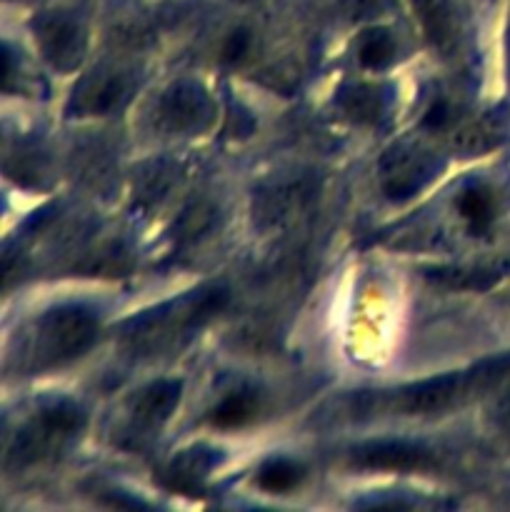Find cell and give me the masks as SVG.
Listing matches in <instances>:
<instances>
[{
  "label": "cell",
  "mask_w": 510,
  "mask_h": 512,
  "mask_svg": "<svg viewBox=\"0 0 510 512\" xmlns=\"http://www.w3.org/2000/svg\"><path fill=\"white\" fill-rule=\"evenodd\" d=\"M505 48H508V73H510V18H508V38H505Z\"/></svg>",
  "instance_id": "obj_27"
},
{
  "label": "cell",
  "mask_w": 510,
  "mask_h": 512,
  "mask_svg": "<svg viewBox=\"0 0 510 512\" xmlns=\"http://www.w3.org/2000/svg\"><path fill=\"white\" fill-rule=\"evenodd\" d=\"M313 195L315 183L310 178H305V175H300V178L273 180V183L255 190V223H258L260 228H273V225L285 223V220L293 218L295 213H300V210L313 200Z\"/></svg>",
  "instance_id": "obj_12"
},
{
  "label": "cell",
  "mask_w": 510,
  "mask_h": 512,
  "mask_svg": "<svg viewBox=\"0 0 510 512\" xmlns=\"http://www.w3.org/2000/svg\"><path fill=\"white\" fill-rule=\"evenodd\" d=\"M255 480L265 493L285 495L298 488V483L303 480V465L290 458H270L260 465Z\"/></svg>",
  "instance_id": "obj_22"
},
{
  "label": "cell",
  "mask_w": 510,
  "mask_h": 512,
  "mask_svg": "<svg viewBox=\"0 0 510 512\" xmlns=\"http://www.w3.org/2000/svg\"><path fill=\"white\" fill-rule=\"evenodd\" d=\"M348 465L388 473H428L438 468V458L430 448L410 440H368L348 450Z\"/></svg>",
  "instance_id": "obj_10"
},
{
  "label": "cell",
  "mask_w": 510,
  "mask_h": 512,
  "mask_svg": "<svg viewBox=\"0 0 510 512\" xmlns=\"http://www.w3.org/2000/svg\"><path fill=\"white\" fill-rule=\"evenodd\" d=\"M158 125L173 135H200L213 125L215 100L195 80H178L158 100Z\"/></svg>",
  "instance_id": "obj_9"
},
{
  "label": "cell",
  "mask_w": 510,
  "mask_h": 512,
  "mask_svg": "<svg viewBox=\"0 0 510 512\" xmlns=\"http://www.w3.org/2000/svg\"><path fill=\"white\" fill-rule=\"evenodd\" d=\"M88 423L83 405L65 395L40 398L5 433V463L10 468H33L60 458Z\"/></svg>",
  "instance_id": "obj_4"
},
{
  "label": "cell",
  "mask_w": 510,
  "mask_h": 512,
  "mask_svg": "<svg viewBox=\"0 0 510 512\" xmlns=\"http://www.w3.org/2000/svg\"><path fill=\"white\" fill-rule=\"evenodd\" d=\"M250 43H253V35H250V30L248 28H235L233 33L225 38L223 53H220V58H223L225 63H240V60L248 55Z\"/></svg>",
  "instance_id": "obj_24"
},
{
  "label": "cell",
  "mask_w": 510,
  "mask_h": 512,
  "mask_svg": "<svg viewBox=\"0 0 510 512\" xmlns=\"http://www.w3.org/2000/svg\"><path fill=\"white\" fill-rule=\"evenodd\" d=\"M510 263H480V265H438L425 270V278L443 288L453 290H488L505 278Z\"/></svg>",
  "instance_id": "obj_15"
},
{
  "label": "cell",
  "mask_w": 510,
  "mask_h": 512,
  "mask_svg": "<svg viewBox=\"0 0 510 512\" xmlns=\"http://www.w3.org/2000/svg\"><path fill=\"white\" fill-rule=\"evenodd\" d=\"M228 300L230 290L223 283H205L143 310L118 328L120 353L138 363L180 353L215 315L223 313Z\"/></svg>",
  "instance_id": "obj_2"
},
{
  "label": "cell",
  "mask_w": 510,
  "mask_h": 512,
  "mask_svg": "<svg viewBox=\"0 0 510 512\" xmlns=\"http://www.w3.org/2000/svg\"><path fill=\"white\" fill-rule=\"evenodd\" d=\"M458 210L465 218V223H468L470 233L473 235L488 233L495 215H498V205H495L493 190L483 183L465 185V188L460 190Z\"/></svg>",
  "instance_id": "obj_18"
},
{
  "label": "cell",
  "mask_w": 510,
  "mask_h": 512,
  "mask_svg": "<svg viewBox=\"0 0 510 512\" xmlns=\"http://www.w3.org/2000/svg\"><path fill=\"white\" fill-rule=\"evenodd\" d=\"M335 103L343 110V115H348L355 123L375 125L385 113H388L390 105V93L383 85L373 83H353L343 85L335 95Z\"/></svg>",
  "instance_id": "obj_16"
},
{
  "label": "cell",
  "mask_w": 510,
  "mask_h": 512,
  "mask_svg": "<svg viewBox=\"0 0 510 512\" xmlns=\"http://www.w3.org/2000/svg\"><path fill=\"white\" fill-rule=\"evenodd\" d=\"M180 398H183V383L170 378L155 380L138 390L125 405L120 423L115 425V445L128 453H140L148 448L165 428V423L173 418Z\"/></svg>",
  "instance_id": "obj_5"
},
{
  "label": "cell",
  "mask_w": 510,
  "mask_h": 512,
  "mask_svg": "<svg viewBox=\"0 0 510 512\" xmlns=\"http://www.w3.org/2000/svg\"><path fill=\"white\" fill-rule=\"evenodd\" d=\"M460 120L458 108H455L453 100L448 95H438V98L430 103V108L423 115V128L433 130V133H448L455 123Z\"/></svg>",
  "instance_id": "obj_23"
},
{
  "label": "cell",
  "mask_w": 510,
  "mask_h": 512,
  "mask_svg": "<svg viewBox=\"0 0 510 512\" xmlns=\"http://www.w3.org/2000/svg\"><path fill=\"white\" fill-rule=\"evenodd\" d=\"M33 35L43 58L58 73H73L88 50V30L78 15L68 10H48L33 20Z\"/></svg>",
  "instance_id": "obj_8"
},
{
  "label": "cell",
  "mask_w": 510,
  "mask_h": 512,
  "mask_svg": "<svg viewBox=\"0 0 510 512\" xmlns=\"http://www.w3.org/2000/svg\"><path fill=\"white\" fill-rule=\"evenodd\" d=\"M138 88V78L118 65H103L78 80L68 100L70 115H110L123 110Z\"/></svg>",
  "instance_id": "obj_7"
},
{
  "label": "cell",
  "mask_w": 510,
  "mask_h": 512,
  "mask_svg": "<svg viewBox=\"0 0 510 512\" xmlns=\"http://www.w3.org/2000/svg\"><path fill=\"white\" fill-rule=\"evenodd\" d=\"M395 53H398V45H395V38L390 35V30L368 28L360 33L358 60L363 63V68H370V70L388 68V65L395 60Z\"/></svg>",
  "instance_id": "obj_21"
},
{
  "label": "cell",
  "mask_w": 510,
  "mask_h": 512,
  "mask_svg": "<svg viewBox=\"0 0 510 512\" xmlns=\"http://www.w3.org/2000/svg\"><path fill=\"white\" fill-rule=\"evenodd\" d=\"M100 318L83 303H65L25 320L13 333L5 370L13 375H43L83 358L95 345Z\"/></svg>",
  "instance_id": "obj_3"
},
{
  "label": "cell",
  "mask_w": 510,
  "mask_h": 512,
  "mask_svg": "<svg viewBox=\"0 0 510 512\" xmlns=\"http://www.w3.org/2000/svg\"><path fill=\"white\" fill-rule=\"evenodd\" d=\"M490 415H493L495 428H498L505 438H510V388L505 390L498 400H495L493 413Z\"/></svg>",
  "instance_id": "obj_26"
},
{
  "label": "cell",
  "mask_w": 510,
  "mask_h": 512,
  "mask_svg": "<svg viewBox=\"0 0 510 512\" xmlns=\"http://www.w3.org/2000/svg\"><path fill=\"white\" fill-rule=\"evenodd\" d=\"M505 380H510V353L398 388L355 390L340 400L338 418H435L465 408L488 390L503 385Z\"/></svg>",
  "instance_id": "obj_1"
},
{
  "label": "cell",
  "mask_w": 510,
  "mask_h": 512,
  "mask_svg": "<svg viewBox=\"0 0 510 512\" xmlns=\"http://www.w3.org/2000/svg\"><path fill=\"white\" fill-rule=\"evenodd\" d=\"M175 183H178V168L175 165L165 163V160L145 165L138 173V180H135V203L145 210L155 208L160 200L168 198Z\"/></svg>",
  "instance_id": "obj_19"
},
{
  "label": "cell",
  "mask_w": 510,
  "mask_h": 512,
  "mask_svg": "<svg viewBox=\"0 0 510 512\" xmlns=\"http://www.w3.org/2000/svg\"><path fill=\"white\" fill-rule=\"evenodd\" d=\"M220 463H223L220 450L210 448V445H193L170 458L155 480L170 493L195 498V495H203L205 483L220 468Z\"/></svg>",
  "instance_id": "obj_11"
},
{
  "label": "cell",
  "mask_w": 510,
  "mask_h": 512,
  "mask_svg": "<svg viewBox=\"0 0 510 512\" xmlns=\"http://www.w3.org/2000/svg\"><path fill=\"white\" fill-rule=\"evenodd\" d=\"M443 158L415 143H398L383 155L378 168L380 190L385 198L403 203L428 188L443 170Z\"/></svg>",
  "instance_id": "obj_6"
},
{
  "label": "cell",
  "mask_w": 510,
  "mask_h": 512,
  "mask_svg": "<svg viewBox=\"0 0 510 512\" xmlns=\"http://www.w3.org/2000/svg\"><path fill=\"white\" fill-rule=\"evenodd\" d=\"M258 410H260L258 393L250 388H238V390H230L225 398H220V403L210 410L208 420L210 425H215V428L220 430H235L253 423V420L258 418Z\"/></svg>",
  "instance_id": "obj_17"
},
{
  "label": "cell",
  "mask_w": 510,
  "mask_h": 512,
  "mask_svg": "<svg viewBox=\"0 0 510 512\" xmlns=\"http://www.w3.org/2000/svg\"><path fill=\"white\" fill-rule=\"evenodd\" d=\"M218 228V208L205 200H195L188 208L183 210L178 220H175V243L178 245H195L198 240H203L205 235H210Z\"/></svg>",
  "instance_id": "obj_20"
},
{
  "label": "cell",
  "mask_w": 510,
  "mask_h": 512,
  "mask_svg": "<svg viewBox=\"0 0 510 512\" xmlns=\"http://www.w3.org/2000/svg\"><path fill=\"white\" fill-rule=\"evenodd\" d=\"M413 8L415 15L420 18V25H423V33L430 40V45L443 58H450L458 50L460 33L458 20H455L448 0H413Z\"/></svg>",
  "instance_id": "obj_14"
},
{
  "label": "cell",
  "mask_w": 510,
  "mask_h": 512,
  "mask_svg": "<svg viewBox=\"0 0 510 512\" xmlns=\"http://www.w3.org/2000/svg\"><path fill=\"white\" fill-rule=\"evenodd\" d=\"M450 133V145L463 155H485L498 148L508 138V120L500 110H488L483 115L455 123Z\"/></svg>",
  "instance_id": "obj_13"
},
{
  "label": "cell",
  "mask_w": 510,
  "mask_h": 512,
  "mask_svg": "<svg viewBox=\"0 0 510 512\" xmlns=\"http://www.w3.org/2000/svg\"><path fill=\"white\" fill-rule=\"evenodd\" d=\"M240 123H248V125H253V128H255L253 115H250L248 110H245L240 103H235V100H230L228 125H225V130H228L230 135H235V138H238V135H250V130L245 128V125H240Z\"/></svg>",
  "instance_id": "obj_25"
}]
</instances>
